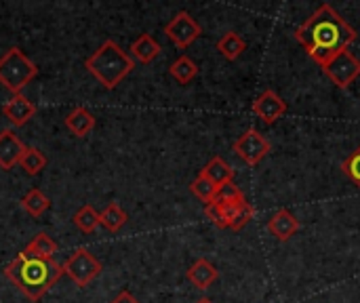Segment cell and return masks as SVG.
Masks as SVG:
<instances>
[{
  "label": "cell",
  "instance_id": "1",
  "mask_svg": "<svg viewBox=\"0 0 360 303\" xmlns=\"http://www.w3.org/2000/svg\"><path fill=\"white\" fill-rule=\"evenodd\" d=\"M295 40L304 46L308 57L325 67L338 55L350 49V44L359 38L356 30L331 6L321 4L297 30Z\"/></svg>",
  "mask_w": 360,
  "mask_h": 303
},
{
  "label": "cell",
  "instance_id": "2",
  "mask_svg": "<svg viewBox=\"0 0 360 303\" xmlns=\"http://www.w3.org/2000/svg\"><path fill=\"white\" fill-rule=\"evenodd\" d=\"M63 274L65 272L61 264L55 259H42L27 249H23L4 268V276L32 302L42 299V295L49 293Z\"/></svg>",
  "mask_w": 360,
  "mask_h": 303
},
{
  "label": "cell",
  "instance_id": "3",
  "mask_svg": "<svg viewBox=\"0 0 360 303\" xmlns=\"http://www.w3.org/2000/svg\"><path fill=\"white\" fill-rule=\"evenodd\" d=\"M84 67L103 89L112 91L135 70V59L122 51L118 42L105 40L91 57H86Z\"/></svg>",
  "mask_w": 360,
  "mask_h": 303
},
{
  "label": "cell",
  "instance_id": "4",
  "mask_svg": "<svg viewBox=\"0 0 360 303\" xmlns=\"http://www.w3.org/2000/svg\"><path fill=\"white\" fill-rule=\"evenodd\" d=\"M36 76H38V65L19 46H11L0 57V84L13 95H21V91Z\"/></svg>",
  "mask_w": 360,
  "mask_h": 303
},
{
  "label": "cell",
  "instance_id": "5",
  "mask_svg": "<svg viewBox=\"0 0 360 303\" xmlns=\"http://www.w3.org/2000/svg\"><path fill=\"white\" fill-rule=\"evenodd\" d=\"M205 217L219 230L240 232L255 217V209L251 202H247V198L213 200L211 205H205Z\"/></svg>",
  "mask_w": 360,
  "mask_h": 303
},
{
  "label": "cell",
  "instance_id": "6",
  "mask_svg": "<svg viewBox=\"0 0 360 303\" xmlns=\"http://www.w3.org/2000/svg\"><path fill=\"white\" fill-rule=\"evenodd\" d=\"M234 154L249 167H257L270 152H272V146L270 141L253 127H249L232 146Z\"/></svg>",
  "mask_w": 360,
  "mask_h": 303
},
{
  "label": "cell",
  "instance_id": "7",
  "mask_svg": "<svg viewBox=\"0 0 360 303\" xmlns=\"http://www.w3.org/2000/svg\"><path fill=\"white\" fill-rule=\"evenodd\" d=\"M103 266L99 259H95L86 249H78L76 253L70 255V259L63 264V272L65 276L72 278L74 285L78 287H89L99 274H101Z\"/></svg>",
  "mask_w": 360,
  "mask_h": 303
},
{
  "label": "cell",
  "instance_id": "8",
  "mask_svg": "<svg viewBox=\"0 0 360 303\" xmlns=\"http://www.w3.org/2000/svg\"><path fill=\"white\" fill-rule=\"evenodd\" d=\"M165 34L167 38L177 46V49H188L190 44H194L200 36H202V27L200 23L188 13V11H179L175 13V17L165 25Z\"/></svg>",
  "mask_w": 360,
  "mask_h": 303
},
{
  "label": "cell",
  "instance_id": "9",
  "mask_svg": "<svg viewBox=\"0 0 360 303\" xmlns=\"http://www.w3.org/2000/svg\"><path fill=\"white\" fill-rule=\"evenodd\" d=\"M325 76L340 89H348L360 76V59L348 49L323 67Z\"/></svg>",
  "mask_w": 360,
  "mask_h": 303
},
{
  "label": "cell",
  "instance_id": "10",
  "mask_svg": "<svg viewBox=\"0 0 360 303\" xmlns=\"http://www.w3.org/2000/svg\"><path fill=\"white\" fill-rule=\"evenodd\" d=\"M287 110H289L287 101L274 89H266L251 105V112L268 127L274 124L276 120H281L287 114Z\"/></svg>",
  "mask_w": 360,
  "mask_h": 303
},
{
  "label": "cell",
  "instance_id": "11",
  "mask_svg": "<svg viewBox=\"0 0 360 303\" xmlns=\"http://www.w3.org/2000/svg\"><path fill=\"white\" fill-rule=\"evenodd\" d=\"M300 228H302L300 219H297L289 209H278V211L268 219V232H270L278 243L291 240V238L300 232Z\"/></svg>",
  "mask_w": 360,
  "mask_h": 303
},
{
  "label": "cell",
  "instance_id": "12",
  "mask_svg": "<svg viewBox=\"0 0 360 303\" xmlns=\"http://www.w3.org/2000/svg\"><path fill=\"white\" fill-rule=\"evenodd\" d=\"M36 105L25 97V95H13L4 105H2V114L4 118L13 124V127H23L27 124L34 116H36Z\"/></svg>",
  "mask_w": 360,
  "mask_h": 303
},
{
  "label": "cell",
  "instance_id": "13",
  "mask_svg": "<svg viewBox=\"0 0 360 303\" xmlns=\"http://www.w3.org/2000/svg\"><path fill=\"white\" fill-rule=\"evenodd\" d=\"M23 150H25L23 141L11 129L0 131V169L2 171H11L15 165H19Z\"/></svg>",
  "mask_w": 360,
  "mask_h": 303
},
{
  "label": "cell",
  "instance_id": "14",
  "mask_svg": "<svg viewBox=\"0 0 360 303\" xmlns=\"http://www.w3.org/2000/svg\"><path fill=\"white\" fill-rule=\"evenodd\" d=\"M188 281L198 289V291H207L217 278H219V270L205 257L196 259L190 268H188Z\"/></svg>",
  "mask_w": 360,
  "mask_h": 303
},
{
  "label": "cell",
  "instance_id": "15",
  "mask_svg": "<svg viewBox=\"0 0 360 303\" xmlns=\"http://www.w3.org/2000/svg\"><path fill=\"white\" fill-rule=\"evenodd\" d=\"M160 53H162V46L150 34H141L131 42V57L139 63H152Z\"/></svg>",
  "mask_w": 360,
  "mask_h": 303
},
{
  "label": "cell",
  "instance_id": "16",
  "mask_svg": "<svg viewBox=\"0 0 360 303\" xmlns=\"http://www.w3.org/2000/svg\"><path fill=\"white\" fill-rule=\"evenodd\" d=\"M65 129L72 133V135H76V137H86L93 129H95V116L86 110V108H82V105H78V108H74L68 116H65Z\"/></svg>",
  "mask_w": 360,
  "mask_h": 303
},
{
  "label": "cell",
  "instance_id": "17",
  "mask_svg": "<svg viewBox=\"0 0 360 303\" xmlns=\"http://www.w3.org/2000/svg\"><path fill=\"white\" fill-rule=\"evenodd\" d=\"M200 173H202L205 177H209L217 188H221V186L234 181V175H236V171L232 169V165H228L221 156H213V158L200 169Z\"/></svg>",
  "mask_w": 360,
  "mask_h": 303
},
{
  "label": "cell",
  "instance_id": "18",
  "mask_svg": "<svg viewBox=\"0 0 360 303\" xmlns=\"http://www.w3.org/2000/svg\"><path fill=\"white\" fill-rule=\"evenodd\" d=\"M217 51L221 57H226L228 61H236L245 51H247V42L236 34V32H226L219 40H217Z\"/></svg>",
  "mask_w": 360,
  "mask_h": 303
},
{
  "label": "cell",
  "instance_id": "19",
  "mask_svg": "<svg viewBox=\"0 0 360 303\" xmlns=\"http://www.w3.org/2000/svg\"><path fill=\"white\" fill-rule=\"evenodd\" d=\"M169 74L179 82V84H190L196 76H198V65L194 59H190L188 55H181L177 57L171 67H169Z\"/></svg>",
  "mask_w": 360,
  "mask_h": 303
},
{
  "label": "cell",
  "instance_id": "20",
  "mask_svg": "<svg viewBox=\"0 0 360 303\" xmlns=\"http://www.w3.org/2000/svg\"><path fill=\"white\" fill-rule=\"evenodd\" d=\"M129 221V215L122 211V207L118 202H110L101 213H99V226H103L108 232H118L122 230V226Z\"/></svg>",
  "mask_w": 360,
  "mask_h": 303
},
{
  "label": "cell",
  "instance_id": "21",
  "mask_svg": "<svg viewBox=\"0 0 360 303\" xmlns=\"http://www.w3.org/2000/svg\"><path fill=\"white\" fill-rule=\"evenodd\" d=\"M21 209H23L27 215H32V217H40V215H44V213L51 209V200H49L38 188H34V190H30V192L21 198Z\"/></svg>",
  "mask_w": 360,
  "mask_h": 303
},
{
  "label": "cell",
  "instance_id": "22",
  "mask_svg": "<svg viewBox=\"0 0 360 303\" xmlns=\"http://www.w3.org/2000/svg\"><path fill=\"white\" fill-rule=\"evenodd\" d=\"M19 167L25 171V175L36 177V175H40L42 169L46 167V158H44V154H42L38 148H25L23 154H21Z\"/></svg>",
  "mask_w": 360,
  "mask_h": 303
},
{
  "label": "cell",
  "instance_id": "23",
  "mask_svg": "<svg viewBox=\"0 0 360 303\" xmlns=\"http://www.w3.org/2000/svg\"><path fill=\"white\" fill-rule=\"evenodd\" d=\"M190 192L200 200V202H205V205H211L215 198H217V192H219V188L209 179V177H205L202 173H198L196 175V179L190 183Z\"/></svg>",
  "mask_w": 360,
  "mask_h": 303
},
{
  "label": "cell",
  "instance_id": "24",
  "mask_svg": "<svg viewBox=\"0 0 360 303\" xmlns=\"http://www.w3.org/2000/svg\"><path fill=\"white\" fill-rule=\"evenodd\" d=\"M72 224L82 232V234H93L99 226V213L91 207V205H84L80 207L74 217H72Z\"/></svg>",
  "mask_w": 360,
  "mask_h": 303
},
{
  "label": "cell",
  "instance_id": "25",
  "mask_svg": "<svg viewBox=\"0 0 360 303\" xmlns=\"http://www.w3.org/2000/svg\"><path fill=\"white\" fill-rule=\"evenodd\" d=\"M25 249H27L30 253L42 257V259H53V255L57 253V243H55L49 234L40 232V234H36V236L32 238V243H30Z\"/></svg>",
  "mask_w": 360,
  "mask_h": 303
},
{
  "label": "cell",
  "instance_id": "26",
  "mask_svg": "<svg viewBox=\"0 0 360 303\" xmlns=\"http://www.w3.org/2000/svg\"><path fill=\"white\" fill-rule=\"evenodd\" d=\"M342 173L360 190V146L342 162Z\"/></svg>",
  "mask_w": 360,
  "mask_h": 303
},
{
  "label": "cell",
  "instance_id": "27",
  "mask_svg": "<svg viewBox=\"0 0 360 303\" xmlns=\"http://www.w3.org/2000/svg\"><path fill=\"white\" fill-rule=\"evenodd\" d=\"M110 303H139V299L135 295H131L129 291H122V293H118Z\"/></svg>",
  "mask_w": 360,
  "mask_h": 303
},
{
  "label": "cell",
  "instance_id": "28",
  "mask_svg": "<svg viewBox=\"0 0 360 303\" xmlns=\"http://www.w3.org/2000/svg\"><path fill=\"white\" fill-rule=\"evenodd\" d=\"M196 303H213V302H211L209 297H200V299H198V302H196Z\"/></svg>",
  "mask_w": 360,
  "mask_h": 303
}]
</instances>
